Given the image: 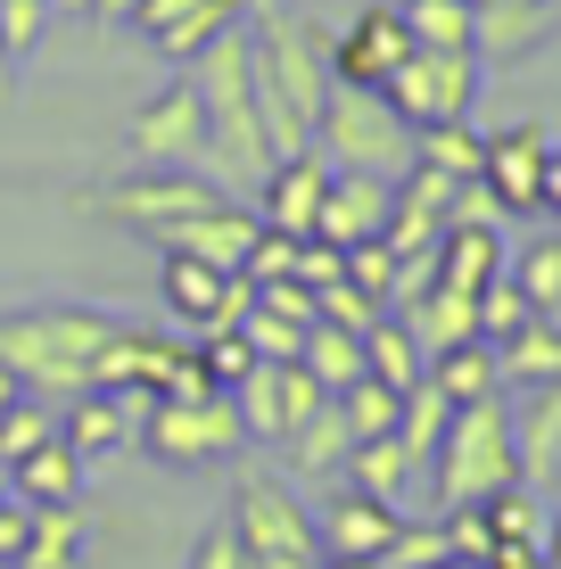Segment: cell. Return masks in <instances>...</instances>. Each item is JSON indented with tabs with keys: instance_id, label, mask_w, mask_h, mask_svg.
<instances>
[{
	"instance_id": "cell-1",
	"label": "cell",
	"mask_w": 561,
	"mask_h": 569,
	"mask_svg": "<svg viewBox=\"0 0 561 569\" xmlns=\"http://www.w3.org/2000/svg\"><path fill=\"white\" fill-rule=\"evenodd\" d=\"M240 33H248V74H257V116H264L273 157L314 149L322 100H331V83H339L331 74V33L305 9H289V0H248Z\"/></svg>"
},
{
	"instance_id": "cell-2",
	"label": "cell",
	"mask_w": 561,
	"mask_h": 569,
	"mask_svg": "<svg viewBox=\"0 0 561 569\" xmlns=\"http://www.w3.org/2000/svg\"><path fill=\"white\" fill-rule=\"evenodd\" d=\"M116 330H124V313H108V306H17V313H0V371L26 397L67 405L100 380V356Z\"/></svg>"
},
{
	"instance_id": "cell-3",
	"label": "cell",
	"mask_w": 561,
	"mask_h": 569,
	"mask_svg": "<svg viewBox=\"0 0 561 569\" xmlns=\"http://www.w3.org/2000/svg\"><path fill=\"white\" fill-rule=\"evenodd\" d=\"M512 479H520V462H512V397L495 388V397L454 405L438 455L421 462V496H430V512H471V503L504 496Z\"/></svg>"
},
{
	"instance_id": "cell-4",
	"label": "cell",
	"mask_w": 561,
	"mask_h": 569,
	"mask_svg": "<svg viewBox=\"0 0 561 569\" xmlns=\"http://www.w3.org/2000/svg\"><path fill=\"white\" fill-rule=\"evenodd\" d=\"M190 91H199V116H207V157H216L231 182L257 190L264 166H273V141H264V116H257V74H248V33L240 26L190 58Z\"/></svg>"
},
{
	"instance_id": "cell-5",
	"label": "cell",
	"mask_w": 561,
	"mask_h": 569,
	"mask_svg": "<svg viewBox=\"0 0 561 569\" xmlns=\"http://www.w3.org/2000/svg\"><path fill=\"white\" fill-rule=\"evenodd\" d=\"M314 149L331 157L339 173H380V182H397V173L413 166V124L389 108V91L331 83L322 124H314Z\"/></svg>"
},
{
	"instance_id": "cell-6",
	"label": "cell",
	"mask_w": 561,
	"mask_h": 569,
	"mask_svg": "<svg viewBox=\"0 0 561 569\" xmlns=\"http://www.w3.org/2000/svg\"><path fill=\"white\" fill-rule=\"evenodd\" d=\"M231 537H240V561H322V537H314V512H305V496L273 470H257V479H240V496H231Z\"/></svg>"
},
{
	"instance_id": "cell-7",
	"label": "cell",
	"mask_w": 561,
	"mask_h": 569,
	"mask_svg": "<svg viewBox=\"0 0 561 569\" xmlns=\"http://www.w3.org/2000/svg\"><path fill=\"white\" fill-rule=\"evenodd\" d=\"M223 199H231V190L207 182V173H190V166H141V173H124V182L100 190V214H108L116 231L166 240L173 223H190V214H207V207H223Z\"/></svg>"
},
{
	"instance_id": "cell-8",
	"label": "cell",
	"mask_w": 561,
	"mask_h": 569,
	"mask_svg": "<svg viewBox=\"0 0 561 569\" xmlns=\"http://www.w3.org/2000/svg\"><path fill=\"white\" fill-rule=\"evenodd\" d=\"M380 91H389V108H397L413 132H430V124H471L479 50H404V67H397Z\"/></svg>"
},
{
	"instance_id": "cell-9",
	"label": "cell",
	"mask_w": 561,
	"mask_h": 569,
	"mask_svg": "<svg viewBox=\"0 0 561 569\" xmlns=\"http://www.w3.org/2000/svg\"><path fill=\"white\" fill-rule=\"evenodd\" d=\"M240 413H231V397H158L141 413V455H158L173 470H199V462H223L240 455Z\"/></svg>"
},
{
	"instance_id": "cell-10",
	"label": "cell",
	"mask_w": 561,
	"mask_h": 569,
	"mask_svg": "<svg viewBox=\"0 0 561 569\" xmlns=\"http://www.w3.org/2000/svg\"><path fill=\"white\" fill-rule=\"evenodd\" d=\"M322 405V380L305 363H257L240 388H231V413H240V438L257 446H281L289 429H298L305 413Z\"/></svg>"
},
{
	"instance_id": "cell-11",
	"label": "cell",
	"mask_w": 561,
	"mask_h": 569,
	"mask_svg": "<svg viewBox=\"0 0 561 569\" xmlns=\"http://www.w3.org/2000/svg\"><path fill=\"white\" fill-rule=\"evenodd\" d=\"M166 313L182 330H231L248 306H257V281L248 272H223V264H199V257H173L166 248Z\"/></svg>"
},
{
	"instance_id": "cell-12",
	"label": "cell",
	"mask_w": 561,
	"mask_h": 569,
	"mask_svg": "<svg viewBox=\"0 0 561 569\" xmlns=\"http://www.w3.org/2000/svg\"><path fill=\"white\" fill-rule=\"evenodd\" d=\"M322 190H331V157L298 149V157H273V166H264V182H257V199H248V207H257V223L281 231V240H314Z\"/></svg>"
},
{
	"instance_id": "cell-13",
	"label": "cell",
	"mask_w": 561,
	"mask_h": 569,
	"mask_svg": "<svg viewBox=\"0 0 561 569\" xmlns=\"http://www.w3.org/2000/svg\"><path fill=\"white\" fill-rule=\"evenodd\" d=\"M149 405L158 397H132V388H83V397H67V413H58V438L83 462H108V455H124V446H141Z\"/></svg>"
},
{
	"instance_id": "cell-14",
	"label": "cell",
	"mask_w": 561,
	"mask_h": 569,
	"mask_svg": "<svg viewBox=\"0 0 561 569\" xmlns=\"http://www.w3.org/2000/svg\"><path fill=\"white\" fill-rule=\"evenodd\" d=\"M132 149H141V166H199L207 157V116H199V91L166 83L158 100H141V116H132Z\"/></svg>"
},
{
	"instance_id": "cell-15",
	"label": "cell",
	"mask_w": 561,
	"mask_h": 569,
	"mask_svg": "<svg viewBox=\"0 0 561 569\" xmlns=\"http://www.w3.org/2000/svg\"><path fill=\"white\" fill-rule=\"evenodd\" d=\"M512 462L529 496H561V380L553 388H520L512 405Z\"/></svg>"
},
{
	"instance_id": "cell-16",
	"label": "cell",
	"mask_w": 561,
	"mask_h": 569,
	"mask_svg": "<svg viewBox=\"0 0 561 569\" xmlns=\"http://www.w3.org/2000/svg\"><path fill=\"white\" fill-rule=\"evenodd\" d=\"M404 50H413V33H404V17H397V0H380V9H363L355 26L331 42V74L339 83H363V91H380L389 74L404 67Z\"/></svg>"
},
{
	"instance_id": "cell-17",
	"label": "cell",
	"mask_w": 561,
	"mask_h": 569,
	"mask_svg": "<svg viewBox=\"0 0 561 569\" xmlns=\"http://www.w3.org/2000/svg\"><path fill=\"white\" fill-rule=\"evenodd\" d=\"M240 9H248V0H141V9H132V26H141L149 42L173 58V67H190L207 42H223V33L240 26Z\"/></svg>"
},
{
	"instance_id": "cell-18",
	"label": "cell",
	"mask_w": 561,
	"mask_h": 569,
	"mask_svg": "<svg viewBox=\"0 0 561 569\" xmlns=\"http://www.w3.org/2000/svg\"><path fill=\"white\" fill-rule=\"evenodd\" d=\"M545 132L537 124H512V132H495L488 149H479V182L504 199V214H537V190H545Z\"/></svg>"
},
{
	"instance_id": "cell-19",
	"label": "cell",
	"mask_w": 561,
	"mask_h": 569,
	"mask_svg": "<svg viewBox=\"0 0 561 569\" xmlns=\"http://www.w3.org/2000/svg\"><path fill=\"white\" fill-rule=\"evenodd\" d=\"M257 207L248 199H223V207H207V214H190V223H173L158 248H173V257H199V264H223V272H240L248 264V248H257Z\"/></svg>"
},
{
	"instance_id": "cell-20",
	"label": "cell",
	"mask_w": 561,
	"mask_h": 569,
	"mask_svg": "<svg viewBox=\"0 0 561 569\" xmlns=\"http://www.w3.org/2000/svg\"><path fill=\"white\" fill-rule=\"evenodd\" d=\"M389 190H397V182H380V173H339V166H331V190H322L314 240H331V248L380 240V231H389Z\"/></svg>"
},
{
	"instance_id": "cell-21",
	"label": "cell",
	"mask_w": 561,
	"mask_h": 569,
	"mask_svg": "<svg viewBox=\"0 0 561 569\" xmlns=\"http://www.w3.org/2000/svg\"><path fill=\"white\" fill-rule=\"evenodd\" d=\"M397 520H404V503H380V496H363V487H339L331 503L314 512V537H322V553H389V537H397Z\"/></svg>"
},
{
	"instance_id": "cell-22",
	"label": "cell",
	"mask_w": 561,
	"mask_h": 569,
	"mask_svg": "<svg viewBox=\"0 0 561 569\" xmlns=\"http://www.w3.org/2000/svg\"><path fill=\"white\" fill-rule=\"evenodd\" d=\"M83 455H74L67 438H42L33 455L9 462V496L26 503V512H50V503H83Z\"/></svg>"
},
{
	"instance_id": "cell-23",
	"label": "cell",
	"mask_w": 561,
	"mask_h": 569,
	"mask_svg": "<svg viewBox=\"0 0 561 569\" xmlns=\"http://www.w3.org/2000/svg\"><path fill=\"white\" fill-rule=\"evenodd\" d=\"M495 371H504V397L553 388L561 380V322H520L512 339H495Z\"/></svg>"
},
{
	"instance_id": "cell-24",
	"label": "cell",
	"mask_w": 561,
	"mask_h": 569,
	"mask_svg": "<svg viewBox=\"0 0 561 569\" xmlns=\"http://www.w3.org/2000/svg\"><path fill=\"white\" fill-rule=\"evenodd\" d=\"M289 470H298V479H331V470H347V413H339V397H322L314 413H305L298 429H289Z\"/></svg>"
},
{
	"instance_id": "cell-25",
	"label": "cell",
	"mask_w": 561,
	"mask_h": 569,
	"mask_svg": "<svg viewBox=\"0 0 561 569\" xmlns=\"http://www.w3.org/2000/svg\"><path fill=\"white\" fill-rule=\"evenodd\" d=\"M421 380H430L447 405H471V397H495L504 371H495V347L488 339H462V347H438V356L421 363Z\"/></svg>"
},
{
	"instance_id": "cell-26",
	"label": "cell",
	"mask_w": 561,
	"mask_h": 569,
	"mask_svg": "<svg viewBox=\"0 0 561 569\" xmlns=\"http://www.w3.org/2000/svg\"><path fill=\"white\" fill-rule=\"evenodd\" d=\"M413 479H421V462L397 446V429H389V438H355V446H347V487H363V496L404 503V496H413Z\"/></svg>"
},
{
	"instance_id": "cell-27",
	"label": "cell",
	"mask_w": 561,
	"mask_h": 569,
	"mask_svg": "<svg viewBox=\"0 0 561 569\" xmlns=\"http://www.w3.org/2000/svg\"><path fill=\"white\" fill-rule=\"evenodd\" d=\"M495 272H504V231L447 223V240H438V281L462 289V298H479V281H495Z\"/></svg>"
},
{
	"instance_id": "cell-28",
	"label": "cell",
	"mask_w": 561,
	"mask_h": 569,
	"mask_svg": "<svg viewBox=\"0 0 561 569\" xmlns=\"http://www.w3.org/2000/svg\"><path fill=\"white\" fill-rule=\"evenodd\" d=\"M17 569H83V512H74V503L33 512L26 545H17Z\"/></svg>"
},
{
	"instance_id": "cell-29",
	"label": "cell",
	"mask_w": 561,
	"mask_h": 569,
	"mask_svg": "<svg viewBox=\"0 0 561 569\" xmlns=\"http://www.w3.org/2000/svg\"><path fill=\"white\" fill-rule=\"evenodd\" d=\"M512 281H520V298H529L537 322H561V231H545V240H529L520 257L504 264Z\"/></svg>"
},
{
	"instance_id": "cell-30",
	"label": "cell",
	"mask_w": 561,
	"mask_h": 569,
	"mask_svg": "<svg viewBox=\"0 0 561 569\" xmlns=\"http://www.w3.org/2000/svg\"><path fill=\"white\" fill-rule=\"evenodd\" d=\"M298 363L322 380V397H339V388H355V380H363V339H355V330L314 322V330H305V347H298Z\"/></svg>"
},
{
	"instance_id": "cell-31",
	"label": "cell",
	"mask_w": 561,
	"mask_h": 569,
	"mask_svg": "<svg viewBox=\"0 0 561 569\" xmlns=\"http://www.w3.org/2000/svg\"><path fill=\"white\" fill-rule=\"evenodd\" d=\"M363 371H372V380H389V388H413V380H421V339L397 322V313H380V322L363 330Z\"/></svg>"
},
{
	"instance_id": "cell-32",
	"label": "cell",
	"mask_w": 561,
	"mask_h": 569,
	"mask_svg": "<svg viewBox=\"0 0 561 569\" xmlns=\"http://www.w3.org/2000/svg\"><path fill=\"white\" fill-rule=\"evenodd\" d=\"M413 50H471V0H397Z\"/></svg>"
},
{
	"instance_id": "cell-33",
	"label": "cell",
	"mask_w": 561,
	"mask_h": 569,
	"mask_svg": "<svg viewBox=\"0 0 561 569\" xmlns=\"http://www.w3.org/2000/svg\"><path fill=\"white\" fill-rule=\"evenodd\" d=\"M447 413H454V405L438 397L430 380H413V388H404V405H397V446H404L413 462H430L438 438H447Z\"/></svg>"
},
{
	"instance_id": "cell-34",
	"label": "cell",
	"mask_w": 561,
	"mask_h": 569,
	"mask_svg": "<svg viewBox=\"0 0 561 569\" xmlns=\"http://www.w3.org/2000/svg\"><path fill=\"white\" fill-rule=\"evenodd\" d=\"M479 149H488V141H479L471 124H430V132H413V166H438L447 182H471V173H479Z\"/></svg>"
},
{
	"instance_id": "cell-35",
	"label": "cell",
	"mask_w": 561,
	"mask_h": 569,
	"mask_svg": "<svg viewBox=\"0 0 561 569\" xmlns=\"http://www.w3.org/2000/svg\"><path fill=\"white\" fill-rule=\"evenodd\" d=\"M397 405H404V388H389V380H372V371H363L355 388H339V413H347V438H389V429H397Z\"/></svg>"
},
{
	"instance_id": "cell-36",
	"label": "cell",
	"mask_w": 561,
	"mask_h": 569,
	"mask_svg": "<svg viewBox=\"0 0 561 569\" xmlns=\"http://www.w3.org/2000/svg\"><path fill=\"white\" fill-rule=\"evenodd\" d=\"M190 356H199V371H207V388H216V397H231V388L257 371V347H248L240 330H199V339H190Z\"/></svg>"
},
{
	"instance_id": "cell-37",
	"label": "cell",
	"mask_w": 561,
	"mask_h": 569,
	"mask_svg": "<svg viewBox=\"0 0 561 569\" xmlns=\"http://www.w3.org/2000/svg\"><path fill=\"white\" fill-rule=\"evenodd\" d=\"M438 561H454V545H447V520H397V537H389V553H380V569H438Z\"/></svg>"
},
{
	"instance_id": "cell-38",
	"label": "cell",
	"mask_w": 561,
	"mask_h": 569,
	"mask_svg": "<svg viewBox=\"0 0 561 569\" xmlns=\"http://www.w3.org/2000/svg\"><path fill=\"white\" fill-rule=\"evenodd\" d=\"M471 306H479V339H488V347H495V339H512L520 322H537V313H529V298H520V281H512V272H495V281H479V298H471Z\"/></svg>"
},
{
	"instance_id": "cell-39",
	"label": "cell",
	"mask_w": 561,
	"mask_h": 569,
	"mask_svg": "<svg viewBox=\"0 0 561 569\" xmlns=\"http://www.w3.org/2000/svg\"><path fill=\"white\" fill-rule=\"evenodd\" d=\"M231 330H240V339L257 347V363H298V347H305V330H314V322H281V313L248 306V313H240Z\"/></svg>"
},
{
	"instance_id": "cell-40",
	"label": "cell",
	"mask_w": 561,
	"mask_h": 569,
	"mask_svg": "<svg viewBox=\"0 0 561 569\" xmlns=\"http://www.w3.org/2000/svg\"><path fill=\"white\" fill-rule=\"evenodd\" d=\"M50 33V0H0V67H26Z\"/></svg>"
},
{
	"instance_id": "cell-41",
	"label": "cell",
	"mask_w": 561,
	"mask_h": 569,
	"mask_svg": "<svg viewBox=\"0 0 561 569\" xmlns=\"http://www.w3.org/2000/svg\"><path fill=\"white\" fill-rule=\"evenodd\" d=\"M380 313H389V306H380V298H363V289L347 281V272H339L331 289H314V322H331V330H355V339H363V330H372Z\"/></svg>"
},
{
	"instance_id": "cell-42",
	"label": "cell",
	"mask_w": 561,
	"mask_h": 569,
	"mask_svg": "<svg viewBox=\"0 0 561 569\" xmlns=\"http://www.w3.org/2000/svg\"><path fill=\"white\" fill-rule=\"evenodd\" d=\"M42 438H58V413L42 397H17L9 413H0V462H17V455H33Z\"/></svg>"
},
{
	"instance_id": "cell-43",
	"label": "cell",
	"mask_w": 561,
	"mask_h": 569,
	"mask_svg": "<svg viewBox=\"0 0 561 569\" xmlns=\"http://www.w3.org/2000/svg\"><path fill=\"white\" fill-rule=\"evenodd\" d=\"M347 281H355L363 298L389 306V289H397V248H389V240H355V248H347Z\"/></svg>"
},
{
	"instance_id": "cell-44",
	"label": "cell",
	"mask_w": 561,
	"mask_h": 569,
	"mask_svg": "<svg viewBox=\"0 0 561 569\" xmlns=\"http://www.w3.org/2000/svg\"><path fill=\"white\" fill-rule=\"evenodd\" d=\"M257 306L281 313V322H314V289H305L298 272H281V281H257Z\"/></svg>"
},
{
	"instance_id": "cell-45",
	"label": "cell",
	"mask_w": 561,
	"mask_h": 569,
	"mask_svg": "<svg viewBox=\"0 0 561 569\" xmlns=\"http://www.w3.org/2000/svg\"><path fill=\"white\" fill-rule=\"evenodd\" d=\"M289 272H298L305 289H331L339 272H347V248H331V240H298V264H289Z\"/></svg>"
},
{
	"instance_id": "cell-46",
	"label": "cell",
	"mask_w": 561,
	"mask_h": 569,
	"mask_svg": "<svg viewBox=\"0 0 561 569\" xmlns=\"http://www.w3.org/2000/svg\"><path fill=\"white\" fill-rule=\"evenodd\" d=\"M182 569H240V537H231V520L199 528V545H190V561H182Z\"/></svg>"
},
{
	"instance_id": "cell-47",
	"label": "cell",
	"mask_w": 561,
	"mask_h": 569,
	"mask_svg": "<svg viewBox=\"0 0 561 569\" xmlns=\"http://www.w3.org/2000/svg\"><path fill=\"white\" fill-rule=\"evenodd\" d=\"M26 520H33V512H26L17 496L0 503V561H9V569H17V545H26Z\"/></svg>"
},
{
	"instance_id": "cell-48",
	"label": "cell",
	"mask_w": 561,
	"mask_h": 569,
	"mask_svg": "<svg viewBox=\"0 0 561 569\" xmlns=\"http://www.w3.org/2000/svg\"><path fill=\"white\" fill-rule=\"evenodd\" d=\"M537 214H561V141L545 149V190H537Z\"/></svg>"
},
{
	"instance_id": "cell-49",
	"label": "cell",
	"mask_w": 561,
	"mask_h": 569,
	"mask_svg": "<svg viewBox=\"0 0 561 569\" xmlns=\"http://www.w3.org/2000/svg\"><path fill=\"white\" fill-rule=\"evenodd\" d=\"M545 569H561V496L545 503Z\"/></svg>"
},
{
	"instance_id": "cell-50",
	"label": "cell",
	"mask_w": 561,
	"mask_h": 569,
	"mask_svg": "<svg viewBox=\"0 0 561 569\" xmlns=\"http://www.w3.org/2000/svg\"><path fill=\"white\" fill-rule=\"evenodd\" d=\"M132 9L141 0H91V17H116V26H132Z\"/></svg>"
},
{
	"instance_id": "cell-51",
	"label": "cell",
	"mask_w": 561,
	"mask_h": 569,
	"mask_svg": "<svg viewBox=\"0 0 561 569\" xmlns=\"http://www.w3.org/2000/svg\"><path fill=\"white\" fill-rule=\"evenodd\" d=\"M322 569H380L372 553H322Z\"/></svg>"
},
{
	"instance_id": "cell-52",
	"label": "cell",
	"mask_w": 561,
	"mask_h": 569,
	"mask_svg": "<svg viewBox=\"0 0 561 569\" xmlns=\"http://www.w3.org/2000/svg\"><path fill=\"white\" fill-rule=\"evenodd\" d=\"M17 397H26V388H17V380H9V371H0V413H9V405H17Z\"/></svg>"
},
{
	"instance_id": "cell-53",
	"label": "cell",
	"mask_w": 561,
	"mask_h": 569,
	"mask_svg": "<svg viewBox=\"0 0 561 569\" xmlns=\"http://www.w3.org/2000/svg\"><path fill=\"white\" fill-rule=\"evenodd\" d=\"M0 503H9V462H0Z\"/></svg>"
},
{
	"instance_id": "cell-54",
	"label": "cell",
	"mask_w": 561,
	"mask_h": 569,
	"mask_svg": "<svg viewBox=\"0 0 561 569\" xmlns=\"http://www.w3.org/2000/svg\"><path fill=\"white\" fill-rule=\"evenodd\" d=\"M438 569H479V561H438Z\"/></svg>"
},
{
	"instance_id": "cell-55",
	"label": "cell",
	"mask_w": 561,
	"mask_h": 569,
	"mask_svg": "<svg viewBox=\"0 0 561 569\" xmlns=\"http://www.w3.org/2000/svg\"><path fill=\"white\" fill-rule=\"evenodd\" d=\"M471 9H495V0H471Z\"/></svg>"
},
{
	"instance_id": "cell-56",
	"label": "cell",
	"mask_w": 561,
	"mask_h": 569,
	"mask_svg": "<svg viewBox=\"0 0 561 569\" xmlns=\"http://www.w3.org/2000/svg\"><path fill=\"white\" fill-rule=\"evenodd\" d=\"M0 83H9V67H0Z\"/></svg>"
},
{
	"instance_id": "cell-57",
	"label": "cell",
	"mask_w": 561,
	"mask_h": 569,
	"mask_svg": "<svg viewBox=\"0 0 561 569\" xmlns=\"http://www.w3.org/2000/svg\"><path fill=\"white\" fill-rule=\"evenodd\" d=\"M0 569H9V561H0Z\"/></svg>"
}]
</instances>
